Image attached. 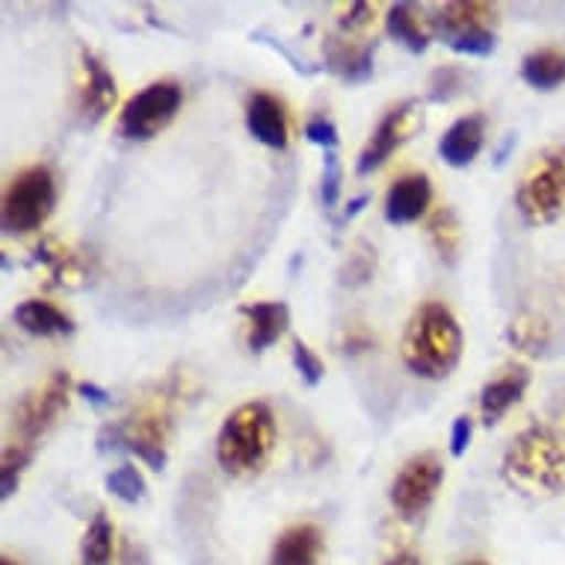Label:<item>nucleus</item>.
Here are the masks:
<instances>
[{
    "label": "nucleus",
    "mask_w": 565,
    "mask_h": 565,
    "mask_svg": "<svg viewBox=\"0 0 565 565\" xmlns=\"http://www.w3.org/2000/svg\"><path fill=\"white\" fill-rule=\"evenodd\" d=\"M462 359V329L445 302H424L403 334V364L420 380H447Z\"/></svg>",
    "instance_id": "f257e3e1"
},
{
    "label": "nucleus",
    "mask_w": 565,
    "mask_h": 565,
    "mask_svg": "<svg viewBox=\"0 0 565 565\" xmlns=\"http://www.w3.org/2000/svg\"><path fill=\"white\" fill-rule=\"evenodd\" d=\"M507 486L527 498H554L565 491V441L547 427H527L503 454Z\"/></svg>",
    "instance_id": "f03ea898"
},
{
    "label": "nucleus",
    "mask_w": 565,
    "mask_h": 565,
    "mask_svg": "<svg viewBox=\"0 0 565 565\" xmlns=\"http://www.w3.org/2000/svg\"><path fill=\"white\" fill-rule=\"evenodd\" d=\"M273 445H276V417L267 403H243L220 427L216 459L225 471L243 477L267 465Z\"/></svg>",
    "instance_id": "7ed1b4c3"
},
{
    "label": "nucleus",
    "mask_w": 565,
    "mask_h": 565,
    "mask_svg": "<svg viewBox=\"0 0 565 565\" xmlns=\"http://www.w3.org/2000/svg\"><path fill=\"white\" fill-rule=\"evenodd\" d=\"M515 207L527 225H551L565 214V146L539 154L515 190Z\"/></svg>",
    "instance_id": "20e7f679"
},
{
    "label": "nucleus",
    "mask_w": 565,
    "mask_h": 565,
    "mask_svg": "<svg viewBox=\"0 0 565 565\" xmlns=\"http://www.w3.org/2000/svg\"><path fill=\"white\" fill-rule=\"evenodd\" d=\"M169 429H172V420H169L167 408L149 406L137 415L125 417V420L104 424L102 433H98V450L102 454L130 450L149 465L151 471H163L169 462Z\"/></svg>",
    "instance_id": "39448f33"
},
{
    "label": "nucleus",
    "mask_w": 565,
    "mask_h": 565,
    "mask_svg": "<svg viewBox=\"0 0 565 565\" xmlns=\"http://www.w3.org/2000/svg\"><path fill=\"white\" fill-rule=\"evenodd\" d=\"M56 184L54 172L47 167H30L12 178L10 190L3 195V232L30 234L45 225L54 214Z\"/></svg>",
    "instance_id": "423d86ee"
},
{
    "label": "nucleus",
    "mask_w": 565,
    "mask_h": 565,
    "mask_svg": "<svg viewBox=\"0 0 565 565\" xmlns=\"http://www.w3.org/2000/svg\"><path fill=\"white\" fill-rule=\"evenodd\" d=\"M491 24H494V10L489 3H445L429 19L433 36L445 39L450 51L468 56L494 54L498 36Z\"/></svg>",
    "instance_id": "0eeeda50"
},
{
    "label": "nucleus",
    "mask_w": 565,
    "mask_h": 565,
    "mask_svg": "<svg viewBox=\"0 0 565 565\" xmlns=\"http://www.w3.org/2000/svg\"><path fill=\"white\" fill-rule=\"evenodd\" d=\"M68 388H72V376L65 371H56L42 388L24 394L15 403V415H12V433H15V438H12L10 445L36 450L39 438L54 427L56 417L63 415L65 406H68Z\"/></svg>",
    "instance_id": "6e6552de"
},
{
    "label": "nucleus",
    "mask_w": 565,
    "mask_h": 565,
    "mask_svg": "<svg viewBox=\"0 0 565 565\" xmlns=\"http://www.w3.org/2000/svg\"><path fill=\"white\" fill-rule=\"evenodd\" d=\"M184 93L175 81H154L146 89H139L119 116L121 139H151L167 128L181 110Z\"/></svg>",
    "instance_id": "1a4fd4ad"
},
{
    "label": "nucleus",
    "mask_w": 565,
    "mask_h": 565,
    "mask_svg": "<svg viewBox=\"0 0 565 565\" xmlns=\"http://www.w3.org/2000/svg\"><path fill=\"white\" fill-rule=\"evenodd\" d=\"M441 482H445V465H441V459L436 454L412 456L399 468L394 482H391V507L403 519H417V515H424L433 507Z\"/></svg>",
    "instance_id": "9d476101"
},
{
    "label": "nucleus",
    "mask_w": 565,
    "mask_h": 565,
    "mask_svg": "<svg viewBox=\"0 0 565 565\" xmlns=\"http://www.w3.org/2000/svg\"><path fill=\"white\" fill-rule=\"evenodd\" d=\"M415 102H403L397 104V107H391L385 116H382V121L376 125V130L371 134V139H367V146H364V151L359 154V163H355V172L359 175H371V172H376V169L385 163V160L394 154V151L403 146L408 139V134L415 130Z\"/></svg>",
    "instance_id": "9b49d317"
},
{
    "label": "nucleus",
    "mask_w": 565,
    "mask_h": 565,
    "mask_svg": "<svg viewBox=\"0 0 565 565\" xmlns=\"http://www.w3.org/2000/svg\"><path fill=\"white\" fill-rule=\"evenodd\" d=\"M81 65H84V84L77 95V113L84 125H98L116 104V77L89 47H81Z\"/></svg>",
    "instance_id": "f8f14e48"
},
{
    "label": "nucleus",
    "mask_w": 565,
    "mask_h": 565,
    "mask_svg": "<svg viewBox=\"0 0 565 565\" xmlns=\"http://www.w3.org/2000/svg\"><path fill=\"white\" fill-rule=\"evenodd\" d=\"M530 385V371L524 364H510L501 376H494L486 382L480 391V415L482 427H494L501 424V417L510 412L512 406H519L524 399V391Z\"/></svg>",
    "instance_id": "ddd939ff"
},
{
    "label": "nucleus",
    "mask_w": 565,
    "mask_h": 565,
    "mask_svg": "<svg viewBox=\"0 0 565 565\" xmlns=\"http://www.w3.org/2000/svg\"><path fill=\"white\" fill-rule=\"evenodd\" d=\"M429 202H433L429 175H424V172L403 175L391 184L388 195H385V220L391 225L417 223L429 211Z\"/></svg>",
    "instance_id": "4468645a"
},
{
    "label": "nucleus",
    "mask_w": 565,
    "mask_h": 565,
    "mask_svg": "<svg viewBox=\"0 0 565 565\" xmlns=\"http://www.w3.org/2000/svg\"><path fill=\"white\" fill-rule=\"evenodd\" d=\"M246 128L260 146L267 149H288V116H285V107L278 98L267 93H255L249 95L246 102Z\"/></svg>",
    "instance_id": "2eb2a0df"
},
{
    "label": "nucleus",
    "mask_w": 565,
    "mask_h": 565,
    "mask_svg": "<svg viewBox=\"0 0 565 565\" xmlns=\"http://www.w3.org/2000/svg\"><path fill=\"white\" fill-rule=\"evenodd\" d=\"M373 54H376V42H347V39L329 36L323 45L326 68L334 77H341L343 84H367L373 77Z\"/></svg>",
    "instance_id": "dca6fc26"
},
{
    "label": "nucleus",
    "mask_w": 565,
    "mask_h": 565,
    "mask_svg": "<svg viewBox=\"0 0 565 565\" xmlns=\"http://www.w3.org/2000/svg\"><path fill=\"white\" fill-rule=\"evenodd\" d=\"M241 315L249 320V332H246V347L252 352L269 350L273 343L288 332L290 326V308L281 299H267V302H246Z\"/></svg>",
    "instance_id": "f3484780"
},
{
    "label": "nucleus",
    "mask_w": 565,
    "mask_h": 565,
    "mask_svg": "<svg viewBox=\"0 0 565 565\" xmlns=\"http://www.w3.org/2000/svg\"><path fill=\"white\" fill-rule=\"evenodd\" d=\"M482 139H486V125L482 116H462L456 119L450 128L438 139V154L447 167L465 169L471 167L477 154L482 151Z\"/></svg>",
    "instance_id": "a211bd4d"
},
{
    "label": "nucleus",
    "mask_w": 565,
    "mask_h": 565,
    "mask_svg": "<svg viewBox=\"0 0 565 565\" xmlns=\"http://www.w3.org/2000/svg\"><path fill=\"white\" fill-rule=\"evenodd\" d=\"M320 554H323L320 530L315 524H297L276 539L269 565H320Z\"/></svg>",
    "instance_id": "6ab92c4d"
},
{
    "label": "nucleus",
    "mask_w": 565,
    "mask_h": 565,
    "mask_svg": "<svg viewBox=\"0 0 565 565\" xmlns=\"http://www.w3.org/2000/svg\"><path fill=\"white\" fill-rule=\"evenodd\" d=\"M12 320L19 323L21 332L36 334V338H65L75 334V320L60 311L45 299H28L12 311Z\"/></svg>",
    "instance_id": "aec40b11"
},
{
    "label": "nucleus",
    "mask_w": 565,
    "mask_h": 565,
    "mask_svg": "<svg viewBox=\"0 0 565 565\" xmlns=\"http://www.w3.org/2000/svg\"><path fill=\"white\" fill-rule=\"evenodd\" d=\"M36 260L45 264L47 273H51V285H56V288H84L86 285V269L81 258L56 241L39 243Z\"/></svg>",
    "instance_id": "412c9836"
},
{
    "label": "nucleus",
    "mask_w": 565,
    "mask_h": 565,
    "mask_svg": "<svg viewBox=\"0 0 565 565\" xmlns=\"http://www.w3.org/2000/svg\"><path fill=\"white\" fill-rule=\"evenodd\" d=\"M385 30L394 42L412 51V54H424L433 42V30L424 28V21L417 19V12L412 3H397L391 7L388 19H385Z\"/></svg>",
    "instance_id": "4be33fe9"
},
{
    "label": "nucleus",
    "mask_w": 565,
    "mask_h": 565,
    "mask_svg": "<svg viewBox=\"0 0 565 565\" xmlns=\"http://www.w3.org/2000/svg\"><path fill=\"white\" fill-rule=\"evenodd\" d=\"M521 77L527 81L533 89H556L565 81V54L556 47H542L533 54L524 56L521 63Z\"/></svg>",
    "instance_id": "5701e85b"
},
{
    "label": "nucleus",
    "mask_w": 565,
    "mask_h": 565,
    "mask_svg": "<svg viewBox=\"0 0 565 565\" xmlns=\"http://www.w3.org/2000/svg\"><path fill=\"white\" fill-rule=\"evenodd\" d=\"M427 234L438 255L447 264H456L459 252H462V225H459V216H456L454 207H447V204L436 207L427 220Z\"/></svg>",
    "instance_id": "b1692460"
},
{
    "label": "nucleus",
    "mask_w": 565,
    "mask_h": 565,
    "mask_svg": "<svg viewBox=\"0 0 565 565\" xmlns=\"http://www.w3.org/2000/svg\"><path fill=\"white\" fill-rule=\"evenodd\" d=\"M113 547H116V533L107 512H95L81 542L77 565H113Z\"/></svg>",
    "instance_id": "393cba45"
},
{
    "label": "nucleus",
    "mask_w": 565,
    "mask_h": 565,
    "mask_svg": "<svg viewBox=\"0 0 565 565\" xmlns=\"http://www.w3.org/2000/svg\"><path fill=\"white\" fill-rule=\"evenodd\" d=\"M507 341H510L515 350L539 355V352H545L547 347H551V326H547L539 315L524 311V315L515 317L510 323V329H507Z\"/></svg>",
    "instance_id": "a878e982"
},
{
    "label": "nucleus",
    "mask_w": 565,
    "mask_h": 565,
    "mask_svg": "<svg viewBox=\"0 0 565 565\" xmlns=\"http://www.w3.org/2000/svg\"><path fill=\"white\" fill-rule=\"evenodd\" d=\"M373 273H376V249L367 241H359L343 260L341 285L343 288H362L371 281Z\"/></svg>",
    "instance_id": "bb28decb"
},
{
    "label": "nucleus",
    "mask_w": 565,
    "mask_h": 565,
    "mask_svg": "<svg viewBox=\"0 0 565 565\" xmlns=\"http://www.w3.org/2000/svg\"><path fill=\"white\" fill-rule=\"evenodd\" d=\"M104 486H107L110 494H116V498L125 503H139L142 498H146V491H149L146 477L139 473L137 465H130V462L119 465L116 471L107 473V477H104Z\"/></svg>",
    "instance_id": "cd10ccee"
},
{
    "label": "nucleus",
    "mask_w": 565,
    "mask_h": 565,
    "mask_svg": "<svg viewBox=\"0 0 565 565\" xmlns=\"http://www.w3.org/2000/svg\"><path fill=\"white\" fill-rule=\"evenodd\" d=\"M33 454L36 450H28V447H19V445H7L3 450V468H0V498L3 501H10L12 494L19 491V482H21V473L33 462Z\"/></svg>",
    "instance_id": "c85d7f7f"
},
{
    "label": "nucleus",
    "mask_w": 565,
    "mask_h": 565,
    "mask_svg": "<svg viewBox=\"0 0 565 565\" xmlns=\"http://www.w3.org/2000/svg\"><path fill=\"white\" fill-rule=\"evenodd\" d=\"M465 84H468V77L459 65H441L433 72L429 77V93H427V102L429 104H447L454 102L456 95H462Z\"/></svg>",
    "instance_id": "c756f323"
},
{
    "label": "nucleus",
    "mask_w": 565,
    "mask_h": 565,
    "mask_svg": "<svg viewBox=\"0 0 565 565\" xmlns=\"http://www.w3.org/2000/svg\"><path fill=\"white\" fill-rule=\"evenodd\" d=\"M294 367H297V373L302 376V382L306 385H320V380H323V362L317 359V352L308 347L306 341H299V338H294Z\"/></svg>",
    "instance_id": "7c9ffc66"
},
{
    "label": "nucleus",
    "mask_w": 565,
    "mask_h": 565,
    "mask_svg": "<svg viewBox=\"0 0 565 565\" xmlns=\"http://www.w3.org/2000/svg\"><path fill=\"white\" fill-rule=\"evenodd\" d=\"M341 160L334 151H326L323 160V181H320V195H323L326 211H332L338 204V195H341Z\"/></svg>",
    "instance_id": "2f4dec72"
},
{
    "label": "nucleus",
    "mask_w": 565,
    "mask_h": 565,
    "mask_svg": "<svg viewBox=\"0 0 565 565\" xmlns=\"http://www.w3.org/2000/svg\"><path fill=\"white\" fill-rule=\"evenodd\" d=\"M306 139L326 151H334L338 149V142H341V137H338V128H334L332 121L326 119V116H315V119H308Z\"/></svg>",
    "instance_id": "473e14b6"
},
{
    "label": "nucleus",
    "mask_w": 565,
    "mask_h": 565,
    "mask_svg": "<svg viewBox=\"0 0 565 565\" xmlns=\"http://www.w3.org/2000/svg\"><path fill=\"white\" fill-rule=\"evenodd\" d=\"M471 436H473V420L468 415H459L454 420V433H450V454L459 459L465 456L468 445H471Z\"/></svg>",
    "instance_id": "72a5a7b5"
},
{
    "label": "nucleus",
    "mask_w": 565,
    "mask_h": 565,
    "mask_svg": "<svg viewBox=\"0 0 565 565\" xmlns=\"http://www.w3.org/2000/svg\"><path fill=\"white\" fill-rule=\"evenodd\" d=\"M371 19H373L371 3H352L350 10H347V15L341 19V30L343 33H359V30H364L367 24H371Z\"/></svg>",
    "instance_id": "f704fd0d"
},
{
    "label": "nucleus",
    "mask_w": 565,
    "mask_h": 565,
    "mask_svg": "<svg viewBox=\"0 0 565 565\" xmlns=\"http://www.w3.org/2000/svg\"><path fill=\"white\" fill-rule=\"evenodd\" d=\"M77 394L89 399V403H93V406H98V408L110 406V403H113L110 394H107L102 385H95V382H81V385H77Z\"/></svg>",
    "instance_id": "c9c22d12"
},
{
    "label": "nucleus",
    "mask_w": 565,
    "mask_h": 565,
    "mask_svg": "<svg viewBox=\"0 0 565 565\" xmlns=\"http://www.w3.org/2000/svg\"><path fill=\"white\" fill-rule=\"evenodd\" d=\"M121 559H125L121 565H151L149 554H146V547L139 545V542H134V539H130V542H125V554H121Z\"/></svg>",
    "instance_id": "e433bc0d"
},
{
    "label": "nucleus",
    "mask_w": 565,
    "mask_h": 565,
    "mask_svg": "<svg viewBox=\"0 0 565 565\" xmlns=\"http://www.w3.org/2000/svg\"><path fill=\"white\" fill-rule=\"evenodd\" d=\"M367 202H371V195H367V193H362V195H355V199H350V204L343 207L341 223H350V220H355V216L362 214L364 207H367Z\"/></svg>",
    "instance_id": "4c0bfd02"
},
{
    "label": "nucleus",
    "mask_w": 565,
    "mask_h": 565,
    "mask_svg": "<svg viewBox=\"0 0 565 565\" xmlns=\"http://www.w3.org/2000/svg\"><path fill=\"white\" fill-rule=\"evenodd\" d=\"M388 565H424V563H420V556L415 554H397Z\"/></svg>",
    "instance_id": "58836bf2"
},
{
    "label": "nucleus",
    "mask_w": 565,
    "mask_h": 565,
    "mask_svg": "<svg viewBox=\"0 0 565 565\" xmlns=\"http://www.w3.org/2000/svg\"><path fill=\"white\" fill-rule=\"evenodd\" d=\"M512 146H515V137H507V142H503L501 151H498V163H503V160H507V154H510Z\"/></svg>",
    "instance_id": "ea45409f"
},
{
    "label": "nucleus",
    "mask_w": 565,
    "mask_h": 565,
    "mask_svg": "<svg viewBox=\"0 0 565 565\" xmlns=\"http://www.w3.org/2000/svg\"><path fill=\"white\" fill-rule=\"evenodd\" d=\"M0 565H19V563H15V559H10V556H3V559H0Z\"/></svg>",
    "instance_id": "a19ab883"
},
{
    "label": "nucleus",
    "mask_w": 565,
    "mask_h": 565,
    "mask_svg": "<svg viewBox=\"0 0 565 565\" xmlns=\"http://www.w3.org/2000/svg\"><path fill=\"white\" fill-rule=\"evenodd\" d=\"M465 565H486V563H465Z\"/></svg>",
    "instance_id": "79ce46f5"
}]
</instances>
